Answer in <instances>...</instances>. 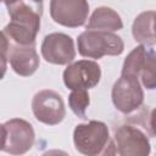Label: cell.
Segmentation results:
<instances>
[{
    "label": "cell",
    "mask_w": 156,
    "mask_h": 156,
    "mask_svg": "<svg viewBox=\"0 0 156 156\" xmlns=\"http://www.w3.org/2000/svg\"><path fill=\"white\" fill-rule=\"evenodd\" d=\"M149 129L152 135H156V107L151 110L150 116H149Z\"/></svg>",
    "instance_id": "e0dca14e"
},
{
    "label": "cell",
    "mask_w": 156,
    "mask_h": 156,
    "mask_svg": "<svg viewBox=\"0 0 156 156\" xmlns=\"http://www.w3.org/2000/svg\"><path fill=\"white\" fill-rule=\"evenodd\" d=\"M65 85L71 89H91L96 87L101 78V68L91 60H79L69 63L62 74Z\"/></svg>",
    "instance_id": "9c48e42d"
},
{
    "label": "cell",
    "mask_w": 156,
    "mask_h": 156,
    "mask_svg": "<svg viewBox=\"0 0 156 156\" xmlns=\"http://www.w3.org/2000/svg\"><path fill=\"white\" fill-rule=\"evenodd\" d=\"M32 111L34 117L46 126H56L61 123L66 116L61 95L51 89L40 90L33 96Z\"/></svg>",
    "instance_id": "ba28073f"
},
{
    "label": "cell",
    "mask_w": 156,
    "mask_h": 156,
    "mask_svg": "<svg viewBox=\"0 0 156 156\" xmlns=\"http://www.w3.org/2000/svg\"><path fill=\"white\" fill-rule=\"evenodd\" d=\"M4 1V4L5 2H7V1H11V0H2ZM28 2H30V4H33L38 10H40L41 12H43V0H27Z\"/></svg>",
    "instance_id": "ac0fdd59"
},
{
    "label": "cell",
    "mask_w": 156,
    "mask_h": 156,
    "mask_svg": "<svg viewBox=\"0 0 156 156\" xmlns=\"http://www.w3.org/2000/svg\"><path fill=\"white\" fill-rule=\"evenodd\" d=\"M73 144L78 152L87 156L113 154L110 149L116 151L107 126L100 121L77 124L73 130Z\"/></svg>",
    "instance_id": "7a4b0ae2"
},
{
    "label": "cell",
    "mask_w": 156,
    "mask_h": 156,
    "mask_svg": "<svg viewBox=\"0 0 156 156\" xmlns=\"http://www.w3.org/2000/svg\"><path fill=\"white\" fill-rule=\"evenodd\" d=\"M122 28H123V22L121 16L115 10L107 6L96 7L87 23V29L115 32Z\"/></svg>",
    "instance_id": "7c38bea8"
},
{
    "label": "cell",
    "mask_w": 156,
    "mask_h": 156,
    "mask_svg": "<svg viewBox=\"0 0 156 156\" xmlns=\"http://www.w3.org/2000/svg\"><path fill=\"white\" fill-rule=\"evenodd\" d=\"M5 5L10 22L2 29V35L16 44H35V38L40 29L41 11L27 0H11Z\"/></svg>",
    "instance_id": "6da1fadb"
},
{
    "label": "cell",
    "mask_w": 156,
    "mask_h": 156,
    "mask_svg": "<svg viewBox=\"0 0 156 156\" xmlns=\"http://www.w3.org/2000/svg\"><path fill=\"white\" fill-rule=\"evenodd\" d=\"M111 98L115 107L124 115L139 110L144 102V91L139 78L121 73V77L112 87Z\"/></svg>",
    "instance_id": "5b68a950"
},
{
    "label": "cell",
    "mask_w": 156,
    "mask_h": 156,
    "mask_svg": "<svg viewBox=\"0 0 156 156\" xmlns=\"http://www.w3.org/2000/svg\"><path fill=\"white\" fill-rule=\"evenodd\" d=\"M90 104L87 89H74L68 96V105L72 112L79 118H85V111Z\"/></svg>",
    "instance_id": "2e32d148"
},
{
    "label": "cell",
    "mask_w": 156,
    "mask_h": 156,
    "mask_svg": "<svg viewBox=\"0 0 156 156\" xmlns=\"http://www.w3.org/2000/svg\"><path fill=\"white\" fill-rule=\"evenodd\" d=\"M145 54H146V48L145 45H139L136 48H134L128 56L126 57L123 66H122V74H128V76H134L138 77L140 76V71L144 63V58H145Z\"/></svg>",
    "instance_id": "5bb4252c"
},
{
    "label": "cell",
    "mask_w": 156,
    "mask_h": 156,
    "mask_svg": "<svg viewBox=\"0 0 156 156\" xmlns=\"http://www.w3.org/2000/svg\"><path fill=\"white\" fill-rule=\"evenodd\" d=\"M43 58L52 65H69L76 57L73 39L65 33H50L41 43Z\"/></svg>",
    "instance_id": "8fae6325"
},
{
    "label": "cell",
    "mask_w": 156,
    "mask_h": 156,
    "mask_svg": "<svg viewBox=\"0 0 156 156\" xmlns=\"http://www.w3.org/2000/svg\"><path fill=\"white\" fill-rule=\"evenodd\" d=\"M78 52L83 57L101 58L102 56H118L124 50L122 38L113 32L87 29L77 39Z\"/></svg>",
    "instance_id": "3957f363"
},
{
    "label": "cell",
    "mask_w": 156,
    "mask_h": 156,
    "mask_svg": "<svg viewBox=\"0 0 156 156\" xmlns=\"http://www.w3.org/2000/svg\"><path fill=\"white\" fill-rule=\"evenodd\" d=\"M154 32H155V34H156V11H155V13H154Z\"/></svg>",
    "instance_id": "d6986e66"
},
{
    "label": "cell",
    "mask_w": 156,
    "mask_h": 156,
    "mask_svg": "<svg viewBox=\"0 0 156 156\" xmlns=\"http://www.w3.org/2000/svg\"><path fill=\"white\" fill-rule=\"evenodd\" d=\"M88 13V0H50L51 18L63 27L77 28L83 26Z\"/></svg>",
    "instance_id": "30bf717a"
},
{
    "label": "cell",
    "mask_w": 156,
    "mask_h": 156,
    "mask_svg": "<svg viewBox=\"0 0 156 156\" xmlns=\"http://www.w3.org/2000/svg\"><path fill=\"white\" fill-rule=\"evenodd\" d=\"M2 58L4 67L6 60H9L13 72L22 77L32 76L39 67V56L35 50V44H16L5 35H2Z\"/></svg>",
    "instance_id": "8992f818"
},
{
    "label": "cell",
    "mask_w": 156,
    "mask_h": 156,
    "mask_svg": "<svg viewBox=\"0 0 156 156\" xmlns=\"http://www.w3.org/2000/svg\"><path fill=\"white\" fill-rule=\"evenodd\" d=\"M140 79L143 85L149 89H156V51L146 49L144 63L140 71Z\"/></svg>",
    "instance_id": "9a60e30c"
},
{
    "label": "cell",
    "mask_w": 156,
    "mask_h": 156,
    "mask_svg": "<svg viewBox=\"0 0 156 156\" xmlns=\"http://www.w3.org/2000/svg\"><path fill=\"white\" fill-rule=\"evenodd\" d=\"M155 11H145L139 13L132 26V34L136 43L141 45H155L156 34L154 32Z\"/></svg>",
    "instance_id": "4fadbf2b"
},
{
    "label": "cell",
    "mask_w": 156,
    "mask_h": 156,
    "mask_svg": "<svg viewBox=\"0 0 156 156\" xmlns=\"http://www.w3.org/2000/svg\"><path fill=\"white\" fill-rule=\"evenodd\" d=\"M113 143L116 154L121 156H147L151 151L146 133L130 123L122 124L115 130Z\"/></svg>",
    "instance_id": "52a82bcc"
},
{
    "label": "cell",
    "mask_w": 156,
    "mask_h": 156,
    "mask_svg": "<svg viewBox=\"0 0 156 156\" xmlns=\"http://www.w3.org/2000/svg\"><path fill=\"white\" fill-rule=\"evenodd\" d=\"M2 145L1 151L10 155H22L29 151L35 141L33 126L22 119L12 118L1 124Z\"/></svg>",
    "instance_id": "277c9868"
}]
</instances>
